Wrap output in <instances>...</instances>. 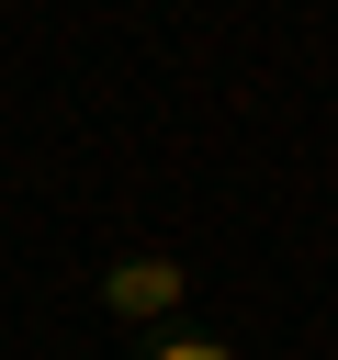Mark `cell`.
<instances>
[{"label": "cell", "mask_w": 338, "mask_h": 360, "mask_svg": "<svg viewBox=\"0 0 338 360\" xmlns=\"http://www.w3.org/2000/svg\"><path fill=\"white\" fill-rule=\"evenodd\" d=\"M180 304H192V270H180L169 248H124V259L101 270V315H113V326H169Z\"/></svg>", "instance_id": "obj_1"}, {"label": "cell", "mask_w": 338, "mask_h": 360, "mask_svg": "<svg viewBox=\"0 0 338 360\" xmlns=\"http://www.w3.org/2000/svg\"><path fill=\"white\" fill-rule=\"evenodd\" d=\"M146 360H237V349H225V338H158Z\"/></svg>", "instance_id": "obj_2"}]
</instances>
